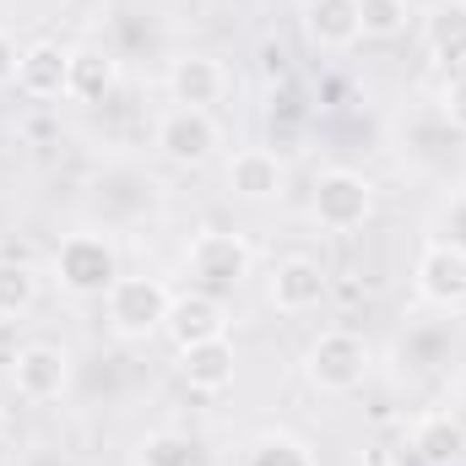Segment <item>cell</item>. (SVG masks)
I'll use <instances>...</instances> for the list:
<instances>
[{
    "label": "cell",
    "mask_w": 466,
    "mask_h": 466,
    "mask_svg": "<svg viewBox=\"0 0 466 466\" xmlns=\"http://www.w3.org/2000/svg\"><path fill=\"white\" fill-rule=\"evenodd\" d=\"M55 282L71 299H109V288L119 282V249L109 244V233H71V238H60Z\"/></svg>",
    "instance_id": "6da1fadb"
},
{
    "label": "cell",
    "mask_w": 466,
    "mask_h": 466,
    "mask_svg": "<svg viewBox=\"0 0 466 466\" xmlns=\"http://www.w3.org/2000/svg\"><path fill=\"white\" fill-rule=\"evenodd\" d=\"M304 380L320 396H352L369 380V342L358 331H348V326L320 331L309 342V352H304Z\"/></svg>",
    "instance_id": "7a4b0ae2"
},
{
    "label": "cell",
    "mask_w": 466,
    "mask_h": 466,
    "mask_svg": "<svg viewBox=\"0 0 466 466\" xmlns=\"http://www.w3.org/2000/svg\"><path fill=\"white\" fill-rule=\"evenodd\" d=\"M168 304H174V293L157 277H119L115 288H109V299H104L109 331H115L119 342H147V337L163 331Z\"/></svg>",
    "instance_id": "3957f363"
},
{
    "label": "cell",
    "mask_w": 466,
    "mask_h": 466,
    "mask_svg": "<svg viewBox=\"0 0 466 466\" xmlns=\"http://www.w3.org/2000/svg\"><path fill=\"white\" fill-rule=\"evenodd\" d=\"M185 266H190V282L201 288V293H233V288H244V277H249V266H255V249L238 238V233H196L190 238V255H185Z\"/></svg>",
    "instance_id": "277c9868"
},
{
    "label": "cell",
    "mask_w": 466,
    "mask_h": 466,
    "mask_svg": "<svg viewBox=\"0 0 466 466\" xmlns=\"http://www.w3.org/2000/svg\"><path fill=\"white\" fill-rule=\"evenodd\" d=\"M309 212L315 223L331 233H352L374 218V185L358 174V168H331L315 179V196H309Z\"/></svg>",
    "instance_id": "5b68a950"
},
{
    "label": "cell",
    "mask_w": 466,
    "mask_h": 466,
    "mask_svg": "<svg viewBox=\"0 0 466 466\" xmlns=\"http://www.w3.org/2000/svg\"><path fill=\"white\" fill-rule=\"evenodd\" d=\"M218 147H223V130H218V119L207 115V109H179V104H174L168 115L157 119V152H163L168 163H179V168L212 163Z\"/></svg>",
    "instance_id": "8992f818"
},
{
    "label": "cell",
    "mask_w": 466,
    "mask_h": 466,
    "mask_svg": "<svg viewBox=\"0 0 466 466\" xmlns=\"http://www.w3.org/2000/svg\"><path fill=\"white\" fill-rule=\"evenodd\" d=\"M11 385L22 401L44 407V401H60L71 390V352L55 348V342H27V348L11 358Z\"/></svg>",
    "instance_id": "52a82bcc"
},
{
    "label": "cell",
    "mask_w": 466,
    "mask_h": 466,
    "mask_svg": "<svg viewBox=\"0 0 466 466\" xmlns=\"http://www.w3.org/2000/svg\"><path fill=\"white\" fill-rule=\"evenodd\" d=\"M418 293L440 309H461L466 304V244L461 238H429L418 255Z\"/></svg>",
    "instance_id": "ba28073f"
},
{
    "label": "cell",
    "mask_w": 466,
    "mask_h": 466,
    "mask_svg": "<svg viewBox=\"0 0 466 466\" xmlns=\"http://www.w3.org/2000/svg\"><path fill=\"white\" fill-rule=\"evenodd\" d=\"M163 337H168L174 348H196V342L228 337V309H223V299H218V293H201V288L174 293L168 320H163Z\"/></svg>",
    "instance_id": "9c48e42d"
},
{
    "label": "cell",
    "mask_w": 466,
    "mask_h": 466,
    "mask_svg": "<svg viewBox=\"0 0 466 466\" xmlns=\"http://www.w3.org/2000/svg\"><path fill=\"white\" fill-rule=\"evenodd\" d=\"M266 299H271V309H282V315H309V309H320V299H326V271H320V260H309V255L277 260V266H271V282H266Z\"/></svg>",
    "instance_id": "30bf717a"
},
{
    "label": "cell",
    "mask_w": 466,
    "mask_h": 466,
    "mask_svg": "<svg viewBox=\"0 0 466 466\" xmlns=\"http://www.w3.org/2000/svg\"><path fill=\"white\" fill-rule=\"evenodd\" d=\"M66 82H71V49H60V44H49V38H38V44L22 49V60H16V87H22L33 104L66 98Z\"/></svg>",
    "instance_id": "8fae6325"
},
{
    "label": "cell",
    "mask_w": 466,
    "mask_h": 466,
    "mask_svg": "<svg viewBox=\"0 0 466 466\" xmlns=\"http://www.w3.org/2000/svg\"><path fill=\"white\" fill-rule=\"evenodd\" d=\"M223 93H228L223 60H212V55H179L168 66V98L179 109H212V104H223Z\"/></svg>",
    "instance_id": "7c38bea8"
},
{
    "label": "cell",
    "mask_w": 466,
    "mask_h": 466,
    "mask_svg": "<svg viewBox=\"0 0 466 466\" xmlns=\"http://www.w3.org/2000/svg\"><path fill=\"white\" fill-rule=\"evenodd\" d=\"M282 185H288V168H282L277 152H266V147H244V152H233L228 157V190L238 196V201H277Z\"/></svg>",
    "instance_id": "4fadbf2b"
},
{
    "label": "cell",
    "mask_w": 466,
    "mask_h": 466,
    "mask_svg": "<svg viewBox=\"0 0 466 466\" xmlns=\"http://www.w3.org/2000/svg\"><path fill=\"white\" fill-rule=\"evenodd\" d=\"M233 369H238V358H233L228 337H212V342L179 348V380H185L190 390H201V396L228 390V385H233Z\"/></svg>",
    "instance_id": "5bb4252c"
},
{
    "label": "cell",
    "mask_w": 466,
    "mask_h": 466,
    "mask_svg": "<svg viewBox=\"0 0 466 466\" xmlns=\"http://www.w3.org/2000/svg\"><path fill=\"white\" fill-rule=\"evenodd\" d=\"M119 82V60L104 44H76L71 49V82H66V98L76 104H104Z\"/></svg>",
    "instance_id": "9a60e30c"
},
{
    "label": "cell",
    "mask_w": 466,
    "mask_h": 466,
    "mask_svg": "<svg viewBox=\"0 0 466 466\" xmlns=\"http://www.w3.org/2000/svg\"><path fill=\"white\" fill-rule=\"evenodd\" d=\"M304 38L315 49H352L358 33V0H304Z\"/></svg>",
    "instance_id": "2e32d148"
},
{
    "label": "cell",
    "mask_w": 466,
    "mask_h": 466,
    "mask_svg": "<svg viewBox=\"0 0 466 466\" xmlns=\"http://www.w3.org/2000/svg\"><path fill=\"white\" fill-rule=\"evenodd\" d=\"M412 451L423 466H456L466 456V429L451 412H423L412 423Z\"/></svg>",
    "instance_id": "e0dca14e"
},
{
    "label": "cell",
    "mask_w": 466,
    "mask_h": 466,
    "mask_svg": "<svg viewBox=\"0 0 466 466\" xmlns=\"http://www.w3.org/2000/svg\"><path fill=\"white\" fill-rule=\"evenodd\" d=\"M423 44L440 66L466 71V0H440L429 11V27H423Z\"/></svg>",
    "instance_id": "ac0fdd59"
},
{
    "label": "cell",
    "mask_w": 466,
    "mask_h": 466,
    "mask_svg": "<svg viewBox=\"0 0 466 466\" xmlns=\"http://www.w3.org/2000/svg\"><path fill=\"white\" fill-rule=\"evenodd\" d=\"M407 22H412V5L407 0H358V33L374 38V44L401 38Z\"/></svg>",
    "instance_id": "d6986e66"
},
{
    "label": "cell",
    "mask_w": 466,
    "mask_h": 466,
    "mask_svg": "<svg viewBox=\"0 0 466 466\" xmlns=\"http://www.w3.org/2000/svg\"><path fill=\"white\" fill-rule=\"evenodd\" d=\"M38 304V271L27 260H0V320H16Z\"/></svg>",
    "instance_id": "ffe728a7"
},
{
    "label": "cell",
    "mask_w": 466,
    "mask_h": 466,
    "mask_svg": "<svg viewBox=\"0 0 466 466\" xmlns=\"http://www.w3.org/2000/svg\"><path fill=\"white\" fill-rule=\"evenodd\" d=\"M136 461H141V466H201V451H196V440H190V434L157 429V434H147V440H141Z\"/></svg>",
    "instance_id": "44dd1931"
},
{
    "label": "cell",
    "mask_w": 466,
    "mask_h": 466,
    "mask_svg": "<svg viewBox=\"0 0 466 466\" xmlns=\"http://www.w3.org/2000/svg\"><path fill=\"white\" fill-rule=\"evenodd\" d=\"M249 466H320V461L299 434H260L249 445Z\"/></svg>",
    "instance_id": "7402d4cb"
},
{
    "label": "cell",
    "mask_w": 466,
    "mask_h": 466,
    "mask_svg": "<svg viewBox=\"0 0 466 466\" xmlns=\"http://www.w3.org/2000/svg\"><path fill=\"white\" fill-rule=\"evenodd\" d=\"M440 109H445V119H451L456 130H466V71H456V76L445 82V98H440Z\"/></svg>",
    "instance_id": "603a6c76"
},
{
    "label": "cell",
    "mask_w": 466,
    "mask_h": 466,
    "mask_svg": "<svg viewBox=\"0 0 466 466\" xmlns=\"http://www.w3.org/2000/svg\"><path fill=\"white\" fill-rule=\"evenodd\" d=\"M16 60H22V49H16V38L0 27V87H11V82H16Z\"/></svg>",
    "instance_id": "cb8c5ba5"
},
{
    "label": "cell",
    "mask_w": 466,
    "mask_h": 466,
    "mask_svg": "<svg viewBox=\"0 0 466 466\" xmlns=\"http://www.w3.org/2000/svg\"><path fill=\"white\" fill-rule=\"evenodd\" d=\"M0 429H5V418H0Z\"/></svg>",
    "instance_id": "d4e9b609"
},
{
    "label": "cell",
    "mask_w": 466,
    "mask_h": 466,
    "mask_svg": "<svg viewBox=\"0 0 466 466\" xmlns=\"http://www.w3.org/2000/svg\"><path fill=\"white\" fill-rule=\"evenodd\" d=\"M396 466H407V461H396Z\"/></svg>",
    "instance_id": "484cf974"
}]
</instances>
